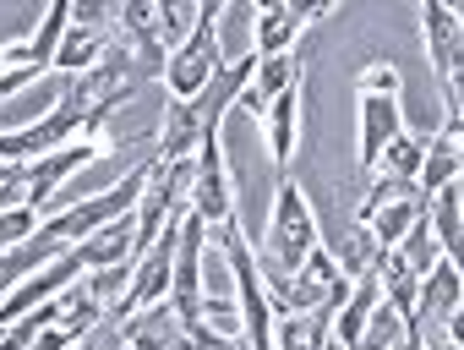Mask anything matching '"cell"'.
<instances>
[{
	"instance_id": "31",
	"label": "cell",
	"mask_w": 464,
	"mask_h": 350,
	"mask_svg": "<svg viewBox=\"0 0 464 350\" xmlns=\"http://www.w3.org/2000/svg\"><path fill=\"white\" fill-rule=\"evenodd\" d=\"M175 350H186V345H175Z\"/></svg>"
},
{
	"instance_id": "18",
	"label": "cell",
	"mask_w": 464,
	"mask_h": 350,
	"mask_svg": "<svg viewBox=\"0 0 464 350\" xmlns=\"http://www.w3.org/2000/svg\"><path fill=\"white\" fill-rule=\"evenodd\" d=\"M263 126H268V153H274V164L290 170V164H295V148H301V83L285 88V93L268 104Z\"/></svg>"
},
{
	"instance_id": "22",
	"label": "cell",
	"mask_w": 464,
	"mask_h": 350,
	"mask_svg": "<svg viewBox=\"0 0 464 350\" xmlns=\"http://www.w3.org/2000/svg\"><path fill=\"white\" fill-rule=\"evenodd\" d=\"M459 181V126H442L431 142H426V159H420V175H415V187L431 198L437 187Z\"/></svg>"
},
{
	"instance_id": "12",
	"label": "cell",
	"mask_w": 464,
	"mask_h": 350,
	"mask_svg": "<svg viewBox=\"0 0 464 350\" xmlns=\"http://www.w3.org/2000/svg\"><path fill=\"white\" fill-rule=\"evenodd\" d=\"M110 148H115V137H110V131H99V137H77V142H66V148H55V153L28 159V209L39 214V209L55 198V187L66 181L72 170H82V164L104 159Z\"/></svg>"
},
{
	"instance_id": "3",
	"label": "cell",
	"mask_w": 464,
	"mask_h": 350,
	"mask_svg": "<svg viewBox=\"0 0 464 350\" xmlns=\"http://www.w3.org/2000/svg\"><path fill=\"white\" fill-rule=\"evenodd\" d=\"M317 247H323V241H317L312 203H306V192H301L295 175H285V181H279V198H274L268 236H263V252H252V258H257V279H263L268 301H279V296H285V285L295 279V268H301Z\"/></svg>"
},
{
	"instance_id": "21",
	"label": "cell",
	"mask_w": 464,
	"mask_h": 350,
	"mask_svg": "<svg viewBox=\"0 0 464 350\" xmlns=\"http://www.w3.org/2000/svg\"><path fill=\"white\" fill-rule=\"evenodd\" d=\"M334 317L328 312H285L274 317V350H328Z\"/></svg>"
},
{
	"instance_id": "2",
	"label": "cell",
	"mask_w": 464,
	"mask_h": 350,
	"mask_svg": "<svg viewBox=\"0 0 464 350\" xmlns=\"http://www.w3.org/2000/svg\"><path fill=\"white\" fill-rule=\"evenodd\" d=\"M252 72H257V55L246 50V55H236V61H224V66L208 77V88H202L197 99H169V104H164V121H159V148H153V153H159V159H191L208 137H218L224 110L246 93Z\"/></svg>"
},
{
	"instance_id": "8",
	"label": "cell",
	"mask_w": 464,
	"mask_h": 350,
	"mask_svg": "<svg viewBox=\"0 0 464 350\" xmlns=\"http://www.w3.org/2000/svg\"><path fill=\"white\" fill-rule=\"evenodd\" d=\"M344 301H350V279L339 274L334 252L317 247V252L295 268V279L285 285V296L274 301V317H285V312H328V317H339Z\"/></svg>"
},
{
	"instance_id": "27",
	"label": "cell",
	"mask_w": 464,
	"mask_h": 350,
	"mask_svg": "<svg viewBox=\"0 0 464 350\" xmlns=\"http://www.w3.org/2000/svg\"><path fill=\"white\" fill-rule=\"evenodd\" d=\"M66 345H72V334H66V328H44V334L34 339V350H66Z\"/></svg>"
},
{
	"instance_id": "9",
	"label": "cell",
	"mask_w": 464,
	"mask_h": 350,
	"mask_svg": "<svg viewBox=\"0 0 464 350\" xmlns=\"http://www.w3.org/2000/svg\"><path fill=\"white\" fill-rule=\"evenodd\" d=\"M459 301H464L459 263H453V258H437V263H431V274H426V279H420V290H415L410 339H426V334H453V339H459Z\"/></svg>"
},
{
	"instance_id": "17",
	"label": "cell",
	"mask_w": 464,
	"mask_h": 350,
	"mask_svg": "<svg viewBox=\"0 0 464 350\" xmlns=\"http://www.w3.org/2000/svg\"><path fill=\"white\" fill-rule=\"evenodd\" d=\"M72 252L82 258V274L110 268V263H137V219L121 214V219H110L104 230H93L88 241H77Z\"/></svg>"
},
{
	"instance_id": "5",
	"label": "cell",
	"mask_w": 464,
	"mask_h": 350,
	"mask_svg": "<svg viewBox=\"0 0 464 350\" xmlns=\"http://www.w3.org/2000/svg\"><path fill=\"white\" fill-rule=\"evenodd\" d=\"M218 17H224V0H202L191 34L169 50V66H164L169 99H197V93L208 88V77L224 66V61H218Z\"/></svg>"
},
{
	"instance_id": "4",
	"label": "cell",
	"mask_w": 464,
	"mask_h": 350,
	"mask_svg": "<svg viewBox=\"0 0 464 350\" xmlns=\"http://www.w3.org/2000/svg\"><path fill=\"white\" fill-rule=\"evenodd\" d=\"M355 110H361V142H355V153H361V170L372 175L377 159H382V148L404 131V99H399V66L393 61L361 66V77H355Z\"/></svg>"
},
{
	"instance_id": "29",
	"label": "cell",
	"mask_w": 464,
	"mask_h": 350,
	"mask_svg": "<svg viewBox=\"0 0 464 350\" xmlns=\"http://www.w3.org/2000/svg\"><path fill=\"white\" fill-rule=\"evenodd\" d=\"M328 350H344V345H334V339H328Z\"/></svg>"
},
{
	"instance_id": "1",
	"label": "cell",
	"mask_w": 464,
	"mask_h": 350,
	"mask_svg": "<svg viewBox=\"0 0 464 350\" xmlns=\"http://www.w3.org/2000/svg\"><path fill=\"white\" fill-rule=\"evenodd\" d=\"M126 99H131V88H126L121 77H110L104 66H88V72H77V77H61V72H55V104H50V115L34 121V126L0 131V159L28 164V159L55 153V148H66V142H77V137H99L104 121H110V110L126 104Z\"/></svg>"
},
{
	"instance_id": "11",
	"label": "cell",
	"mask_w": 464,
	"mask_h": 350,
	"mask_svg": "<svg viewBox=\"0 0 464 350\" xmlns=\"http://www.w3.org/2000/svg\"><path fill=\"white\" fill-rule=\"evenodd\" d=\"M191 214L218 230V225H236V175L224 170V148L218 137H208L197 148V175H191Z\"/></svg>"
},
{
	"instance_id": "25",
	"label": "cell",
	"mask_w": 464,
	"mask_h": 350,
	"mask_svg": "<svg viewBox=\"0 0 464 350\" xmlns=\"http://www.w3.org/2000/svg\"><path fill=\"white\" fill-rule=\"evenodd\" d=\"M34 230H39V214H34V209H6V214H0V252L23 247Z\"/></svg>"
},
{
	"instance_id": "26",
	"label": "cell",
	"mask_w": 464,
	"mask_h": 350,
	"mask_svg": "<svg viewBox=\"0 0 464 350\" xmlns=\"http://www.w3.org/2000/svg\"><path fill=\"white\" fill-rule=\"evenodd\" d=\"M186 350H246V339L241 334H218L208 323H191L186 328Z\"/></svg>"
},
{
	"instance_id": "19",
	"label": "cell",
	"mask_w": 464,
	"mask_h": 350,
	"mask_svg": "<svg viewBox=\"0 0 464 350\" xmlns=\"http://www.w3.org/2000/svg\"><path fill=\"white\" fill-rule=\"evenodd\" d=\"M334 252V263H339V274L355 285V279H366L372 268H377V258H382V247H377V236L361 225V219H344V230H339V241L328 247Z\"/></svg>"
},
{
	"instance_id": "16",
	"label": "cell",
	"mask_w": 464,
	"mask_h": 350,
	"mask_svg": "<svg viewBox=\"0 0 464 350\" xmlns=\"http://www.w3.org/2000/svg\"><path fill=\"white\" fill-rule=\"evenodd\" d=\"M61 252H72V247H66L61 236H50L44 225H39V230H34V236L23 241V247L0 252V301H6V296H12V290L23 285V279H34V274H39L44 263H55Z\"/></svg>"
},
{
	"instance_id": "7",
	"label": "cell",
	"mask_w": 464,
	"mask_h": 350,
	"mask_svg": "<svg viewBox=\"0 0 464 350\" xmlns=\"http://www.w3.org/2000/svg\"><path fill=\"white\" fill-rule=\"evenodd\" d=\"M420 214H426V192H420L415 181H399V175H372V187H366V198H361V209H355V219L377 236L382 252L399 247V236H404Z\"/></svg>"
},
{
	"instance_id": "6",
	"label": "cell",
	"mask_w": 464,
	"mask_h": 350,
	"mask_svg": "<svg viewBox=\"0 0 464 350\" xmlns=\"http://www.w3.org/2000/svg\"><path fill=\"white\" fill-rule=\"evenodd\" d=\"M420 34H426V55L437 66V83H442V126H459L464 131V104H459V55H464V23L453 6L442 0H426L420 6Z\"/></svg>"
},
{
	"instance_id": "20",
	"label": "cell",
	"mask_w": 464,
	"mask_h": 350,
	"mask_svg": "<svg viewBox=\"0 0 464 350\" xmlns=\"http://www.w3.org/2000/svg\"><path fill=\"white\" fill-rule=\"evenodd\" d=\"M464 209H459V181H448V187H437L431 198H426V225H431V236H437V252L442 258H453L459 263V236H464V219H459Z\"/></svg>"
},
{
	"instance_id": "13",
	"label": "cell",
	"mask_w": 464,
	"mask_h": 350,
	"mask_svg": "<svg viewBox=\"0 0 464 350\" xmlns=\"http://www.w3.org/2000/svg\"><path fill=\"white\" fill-rule=\"evenodd\" d=\"M328 17V6H290V0H263L252 17V55H285L301 44V34Z\"/></svg>"
},
{
	"instance_id": "14",
	"label": "cell",
	"mask_w": 464,
	"mask_h": 350,
	"mask_svg": "<svg viewBox=\"0 0 464 350\" xmlns=\"http://www.w3.org/2000/svg\"><path fill=\"white\" fill-rule=\"evenodd\" d=\"M295 83H301V55H295V50H285V55H257V72H252V83H246V93H241L236 104L263 121L268 104H274L285 88H295Z\"/></svg>"
},
{
	"instance_id": "23",
	"label": "cell",
	"mask_w": 464,
	"mask_h": 350,
	"mask_svg": "<svg viewBox=\"0 0 464 350\" xmlns=\"http://www.w3.org/2000/svg\"><path fill=\"white\" fill-rule=\"evenodd\" d=\"M426 142H431L426 131H410V126H404V131L382 148V159H377L372 175H399V181H415V175H420V159H426Z\"/></svg>"
},
{
	"instance_id": "10",
	"label": "cell",
	"mask_w": 464,
	"mask_h": 350,
	"mask_svg": "<svg viewBox=\"0 0 464 350\" xmlns=\"http://www.w3.org/2000/svg\"><path fill=\"white\" fill-rule=\"evenodd\" d=\"M202 252H208V225L186 214L180 241H175V268H169V306L186 328L202 323Z\"/></svg>"
},
{
	"instance_id": "30",
	"label": "cell",
	"mask_w": 464,
	"mask_h": 350,
	"mask_svg": "<svg viewBox=\"0 0 464 350\" xmlns=\"http://www.w3.org/2000/svg\"><path fill=\"white\" fill-rule=\"evenodd\" d=\"M66 350H77V345H66Z\"/></svg>"
},
{
	"instance_id": "24",
	"label": "cell",
	"mask_w": 464,
	"mask_h": 350,
	"mask_svg": "<svg viewBox=\"0 0 464 350\" xmlns=\"http://www.w3.org/2000/svg\"><path fill=\"white\" fill-rule=\"evenodd\" d=\"M393 252L410 263V274H415V279H426V274H431V263H437L442 252H437V236H431V225H426V214L399 236V247H393Z\"/></svg>"
},
{
	"instance_id": "28",
	"label": "cell",
	"mask_w": 464,
	"mask_h": 350,
	"mask_svg": "<svg viewBox=\"0 0 464 350\" xmlns=\"http://www.w3.org/2000/svg\"><path fill=\"white\" fill-rule=\"evenodd\" d=\"M12 170H17L12 159H0V187H6V181H12Z\"/></svg>"
},
{
	"instance_id": "15",
	"label": "cell",
	"mask_w": 464,
	"mask_h": 350,
	"mask_svg": "<svg viewBox=\"0 0 464 350\" xmlns=\"http://www.w3.org/2000/svg\"><path fill=\"white\" fill-rule=\"evenodd\" d=\"M126 345H131V350H175V345H186V323L175 317L169 296H164V301H148V306H137V312H126Z\"/></svg>"
}]
</instances>
